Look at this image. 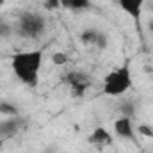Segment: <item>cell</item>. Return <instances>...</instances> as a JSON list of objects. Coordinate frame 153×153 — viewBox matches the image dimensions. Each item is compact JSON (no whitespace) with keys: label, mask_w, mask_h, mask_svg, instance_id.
Returning a JSON list of instances; mask_svg holds the SVG:
<instances>
[{"label":"cell","mask_w":153,"mask_h":153,"mask_svg":"<svg viewBox=\"0 0 153 153\" xmlns=\"http://www.w3.org/2000/svg\"><path fill=\"white\" fill-rule=\"evenodd\" d=\"M43 50L36 48V50H23V52H16L11 57V70L14 76L29 85V87H36L39 82V73L43 68Z\"/></svg>","instance_id":"1"},{"label":"cell","mask_w":153,"mask_h":153,"mask_svg":"<svg viewBox=\"0 0 153 153\" xmlns=\"http://www.w3.org/2000/svg\"><path fill=\"white\" fill-rule=\"evenodd\" d=\"M132 85H134V78H132V68L128 61L114 68L112 71H109L107 76L103 78V93L112 98L125 94L126 91L132 89Z\"/></svg>","instance_id":"2"},{"label":"cell","mask_w":153,"mask_h":153,"mask_svg":"<svg viewBox=\"0 0 153 153\" xmlns=\"http://www.w3.org/2000/svg\"><path fill=\"white\" fill-rule=\"evenodd\" d=\"M46 30V18L36 11H25L18 16L16 22V32L22 38L38 39Z\"/></svg>","instance_id":"3"},{"label":"cell","mask_w":153,"mask_h":153,"mask_svg":"<svg viewBox=\"0 0 153 153\" xmlns=\"http://www.w3.org/2000/svg\"><path fill=\"white\" fill-rule=\"evenodd\" d=\"M114 128V135L123 139V141H135V130H134V123L132 117L128 116H119L112 125Z\"/></svg>","instance_id":"4"},{"label":"cell","mask_w":153,"mask_h":153,"mask_svg":"<svg viewBox=\"0 0 153 153\" xmlns=\"http://www.w3.org/2000/svg\"><path fill=\"white\" fill-rule=\"evenodd\" d=\"M22 125H23V119L20 116H9V117L0 119V137L4 141L14 137L22 130Z\"/></svg>","instance_id":"5"},{"label":"cell","mask_w":153,"mask_h":153,"mask_svg":"<svg viewBox=\"0 0 153 153\" xmlns=\"http://www.w3.org/2000/svg\"><path fill=\"white\" fill-rule=\"evenodd\" d=\"M117 7L126 16H130L135 23H139L141 22V16H143L144 0H117Z\"/></svg>","instance_id":"6"},{"label":"cell","mask_w":153,"mask_h":153,"mask_svg":"<svg viewBox=\"0 0 153 153\" xmlns=\"http://www.w3.org/2000/svg\"><path fill=\"white\" fill-rule=\"evenodd\" d=\"M89 144H93V146H98V148H107V146H112V143H114V135L105 128V126H98V128H94L93 132H91V135H89Z\"/></svg>","instance_id":"7"},{"label":"cell","mask_w":153,"mask_h":153,"mask_svg":"<svg viewBox=\"0 0 153 153\" xmlns=\"http://www.w3.org/2000/svg\"><path fill=\"white\" fill-rule=\"evenodd\" d=\"M59 5L66 11L71 13H80V11H87L93 7L91 0H59Z\"/></svg>","instance_id":"8"},{"label":"cell","mask_w":153,"mask_h":153,"mask_svg":"<svg viewBox=\"0 0 153 153\" xmlns=\"http://www.w3.org/2000/svg\"><path fill=\"white\" fill-rule=\"evenodd\" d=\"M102 30L94 29V27H89V29H84L80 32V43L84 46H94L96 48V43H98V38H100Z\"/></svg>","instance_id":"9"},{"label":"cell","mask_w":153,"mask_h":153,"mask_svg":"<svg viewBox=\"0 0 153 153\" xmlns=\"http://www.w3.org/2000/svg\"><path fill=\"white\" fill-rule=\"evenodd\" d=\"M89 85H91L89 76H87V78L78 80V82H75V84H71V85H70V89H71V96H75V98H82V96L87 93Z\"/></svg>","instance_id":"10"},{"label":"cell","mask_w":153,"mask_h":153,"mask_svg":"<svg viewBox=\"0 0 153 153\" xmlns=\"http://www.w3.org/2000/svg\"><path fill=\"white\" fill-rule=\"evenodd\" d=\"M0 114L9 117V116H20V112H18L16 105H13L9 102H0Z\"/></svg>","instance_id":"11"},{"label":"cell","mask_w":153,"mask_h":153,"mask_svg":"<svg viewBox=\"0 0 153 153\" xmlns=\"http://www.w3.org/2000/svg\"><path fill=\"white\" fill-rule=\"evenodd\" d=\"M52 62H53L55 66H64V64L70 62V57H68V53H64V52H55V53L52 55Z\"/></svg>","instance_id":"12"},{"label":"cell","mask_w":153,"mask_h":153,"mask_svg":"<svg viewBox=\"0 0 153 153\" xmlns=\"http://www.w3.org/2000/svg\"><path fill=\"white\" fill-rule=\"evenodd\" d=\"M135 114V107H134V102H123L121 103V116H132Z\"/></svg>","instance_id":"13"},{"label":"cell","mask_w":153,"mask_h":153,"mask_svg":"<svg viewBox=\"0 0 153 153\" xmlns=\"http://www.w3.org/2000/svg\"><path fill=\"white\" fill-rule=\"evenodd\" d=\"M137 134H141V135H144V137L153 139V128H152V126H148V125H139V126H137Z\"/></svg>","instance_id":"14"},{"label":"cell","mask_w":153,"mask_h":153,"mask_svg":"<svg viewBox=\"0 0 153 153\" xmlns=\"http://www.w3.org/2000/svg\"><path fill=\"white\" fill-rule=\"evenodd\" d=\"M107 45H109L107 34H105V32H102V34H100V38H98V43H96V48H98V50H105V48H107Z\"/></svg>","instance_id":"15"},{"label":"cell","mask_w":153,"mask_h":153,"mask_svg":"<svg viewBox=\"0 0 153 153\" xmlns=\"http://www.w3.org/2000/svg\"><path fill=\"white\" fill-rule=\"evenodd\" d=\"M57 7H61V5H59V0H45V9L53 11V9H57Z\"/></svg>","instance_id":"16"},{"label":"cell","mask_w":153,"mask_h":153,"mask_svg":"<svg viewBox=\"0 0 153 153\" xmlns=\"http://www.w3.org/2000/svg\"><path fill=\"white\" fill-rule=\"evenodd\" d=\"M2 150H4V139L0 137V153H2Z\"/></svg>","instance_id":"17"},{"label":"cell","mask_w":153,"mask_h":153,"mask_svg":"<svg viewBox=\"0 0 153 153\" xmlns=\"http://www.w3.org/2000/svg\"><path fill=\"white\" fill-rule=\"evenodd\" d=\"M150 29H152V30H153V23H150Z\"/></svg>","instance_id":"18"},{"label":"cell","mask_w":153,"mask_h":153,"mask_svg":"<svg viewBox=\"0 0 153 153\" xmlns=\"http://www.w3.org/2000/svg\"><path fill=\"white\" fill-rule=\"evenodd\" d=\"M0 38H2V32H0Z\"/></svg>","instance_id":"19"}]
</instances>
